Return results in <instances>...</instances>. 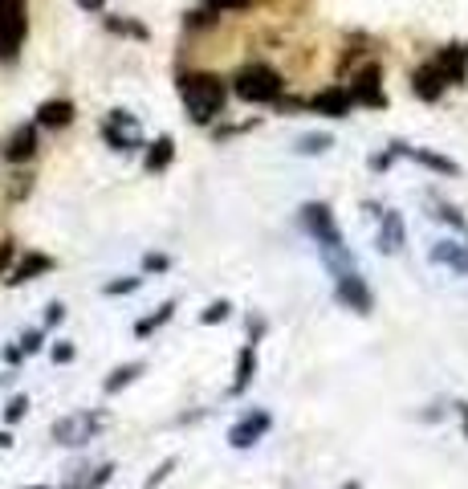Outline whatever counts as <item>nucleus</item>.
<instances>
[{
	"label": "nucleus",
	"instance_id": "obj_12",
	"mask_svg": "<svg viewBox=\"0 0 468 489\" xmlns=\"http://www.w3.org/2000/svg\"><path fill=\"white\" fill-rule=\"evenodd\" d=\"M37 123L41 126H69L74 123V102L66 98H49V102L37 106Z\"/></svg>",
	"mask_w": 468,
	"mask_h": 489
},
{
	"label": "nucleus",
	"instance_id": "obj_13",
	"mask_svg": "<svg viewBox=\"0 0 468 489\" xmlns=\"http://www.w3.org/2000/svg\"><path fill=\"white\" fill-rule=\"evenodd\" d=\"M464 58H468V49H460V45H448V49H444V53L436 58V69L444 74V82H448V86L464 77Z\"/></svg>",
	"mask_w": 468,
	"mask_h": 489
},
{
	"label": "nucleus",
	"instance_id": "obj_32",
	"mask_svg": "<svg viewBox=\"0 0 468 489\" xmlns=\"http://www.w3.org/2000/svg\"><path fill=\"white\" fill-rule=\"evenodd\" d=\"M456 416L464 420V436H468V403H456Z\"/></svg>",
	"mask_w": 468,
	"mask_h": 489
},
{
	"label": "nucleus",
	"instance_id": "obj_4",
	"mask_svg": "<svg viewBox=\"0 0 468 489\" xmlns=\"http://www.w3.org/2000/svg\"><path fill=\"white\" fill-rule=\"evenodd\" d=\"M98 428H102V416L98 412H74V416H66V420L53 424V441L66 444V449H77V444L94 441Z\"/></svg>",
	"mask_w": 468,
	"mask_h": 489
},
{
	"label": "nucleus",
	"instance_id": "obj_18",
	"mask_svg": "<svg viewBox=\"0 0 468 489\" xmlns=\"http://www.w3.org/2000/svg\"><path fill=\"white\" fill-rule=\"evenodd\" d=\"M432 257H436L440 265H452V269H460V273H464V269H468V253L460 249V245H452V240H444V245H440V249L432 253Z\"/></svg>",
	"mask_w": 468,
	"mask_h": 489
},
{
	"label": "nucleus",
	"instance_id": "obj_16",
	"mask_svg": "<svg viewBox=\"0 0 468 489\" xmlns=\"http://www.w3.org/2000/svg\"><path fill=\"white\" fill-rule=\"evenodd\" d=\"M143 371H147L143 363H126V367H118V371H115V375H110V379H106V384H102V392H106V395L123 392V387H126V384H134V379H139V375H143Z\"/></svg>",
	"mask_w": 468,
	"mask_h": 489
},
{
	"label": "nucleus",
	"instance_id": "obj_27",
	"mask_svg": "<svg viewBox=\"0 0 468 489\" xmlns=\"http://www.w3.org/2000/svg\"><path fill=\"white\" fill-rule=\"evenodd\" d=\"M20 351H25V355H37L41 351V330H29V335L20 338Z\"/></svg>",
	"mask_w": 468,
	"mask_h": 489
},
{
	"label": "nucleus",
	"instance_id": "obj_33",
	"mask_svg": "<svg viewBox=\"0 0 468 489\" xmlns=\"http://www.w3.org/2000/svg\"><path fill=\"white\" fill-rule=\"evenodd\" d=\"M82 9H102V0H77Z\"/></svg>",
	"mask_w": 468,
	"mask_h": 489
},
{
	"label": "nucleus",
	"instance_id": "obj_30",
	"mask_svg": "<svg viewBox=\"0 0 468 489\" xmlns=\"http://www.w3.org/2000/svg\"><path fill=\"white\" fill-rule=\"evenodd\" d=\"M212 9H249L253 0H208Z\"/></svg>",
	"mask_w": 468,
	"mask_h": 489
},
{
	"label": "nucleus",
	"instance_id": "obj_23",
	"mask_svg": "<svg viewBox=\"0 0 468 489\" xmlns=\"http://www.w3.org/2000/svg\"><path fill=\"white\" fill-rule=\"evenodd\" d=\"M229 310H232L229 302H212V306L200 314V322H204V326H212V322H224V318H229Z\"/></svg>",
	"mask_w": 468,
	"mask_h": 489
},
{
	"label": "nucleus",
	"instance_id": "obj_22",
	"mask_svg": "<svg viewBox=\"0 0 468 489\" xmlns=\"http://www.w3.org/2000/svg\"><path fill=\"white\" fill-rule=\"evenodd\" d=\"M175 465H180V460H175V457H167V460H163V465H159V469H155V473H151V477H147V481H143V489H159V485H163V481H167V473H172V469H175Z\"/></svg>",
	"mask_w": 468,
	"mask_h": 489
},
{
	"label": "nucleus",
	"instance_id": "obj_25",
	"mask_svg": "<svg viewBox=\"0 0 468 489\" xmlns=\"http://www.w3.org/2000/svg\"><path fill=\"white\" fill-rule=\"evenodd\" d=\"M25 412H29V400H25V395H12V400H9V408H4V420H9V424H17Z\"/></svg>",
	"mask_w": 468,
	"mask_h": 489
},
{
	"label": "nucleus",
	"instance_id": "obj_8",
	"mask_svg": "<svg viewBox=\"0 0 468 489\" xmlns=\"http://www.w3.org/2000/svg\"><path fill=\"white\" fill-rule=\"evenodd\" d=\"M351 106H354V94L351 90H343V86H330V90H322V94L314 98V110L318 115H330V118H346L351 115Z\"/></svg>",
	"mask_w": 468,
	"mask_h": 489
},
{
	"label": "nucleus",
	"instance_id": "obj_36",
	"mask_svg": "<svg viewBox=\"0 0 468 489\" xmlns=\"http://www.w3.org/2000/svg\"><path fill=\"white\" fill-rule=\"evenodd\" d=\"M66 489H74V485H66Z\"/></svg>",
	"mask_w": 468,
	"mask_h": 489
},
{
	"label": "nucleus",
	"instance_id": "obj_6",
	"mask_svg": "<svg viewBox=\"0 0 468 489\" xmlns=\"http://www.w3.org/2000/svg\"><path fill=\"white\" fill-rule=\"evenodd\" d=\"M269 428H273V416L261 412V408H253V412H245L229 428V444H232V449H253V444H257Z\"/></svg>",
	"mask_w": 468,
	"mask_h": 489
},
{
	"label": "nucleus",
	"instance_id": "obj_34",
	"mask_svg": "<svg viewBox=\"0 0 468 489\" xmlns=\"http://www.w3.org/2000/svg\"><path fill=\"white\" fill-rule=\"evenodd\" d=\"M0 449H12V436H9V432H0Z\"/></svg>",
	"mask_w": 468,
	"mask_h": 489
},
{
	"label": "nucleus",
	"instance_id": "obj_1",
	"mask_svg": "<svg viewBox=\"0 0 468 489\" xmlns=\"http://www.w3.org/2000/svg\"><path fill=\"white\" fill-rule=\"evenodd\" d=\"M224 82L216 74H183L180 77V98L188 106V115L196 123H212L220 115V106H224Z\"/></svg>",
	"mask_w": 468,
	"mask_h": 489
},
{
	"label": "nucleus",
	"instance_id": "obj_31",
	"mask_svg": "<svg viewBox=\"0 0 468 489\" xmlns=\"http://www.w3.org/2000/svg\"><path fill=\"white\" fill-rule=\"evenodd\" d=\"M9 261H12V240H4V245H0V273L9 269Z\"/></svg>",
	"mask_w": 468,
	"mask_h": 489
},
{
	"label": "nucleus",
	"instance_id": "obj_20",
	"mask_svg": "<svg viewBox=\"0 0 468 489\" xmlns=\"http://www.w3.org/2000/svg\"><path fill=\"white\" fill-rule=\"evenodd\" d=\"M143 286V278H126V281H106L102 294L106 297H118V294H134V289Z\"/></svg>",
	"mask_w": 468,
	"mask_h": 489
},
{
	"label": "nucleus",
	"instance_id": "obj_10",
	"mask_svg": "<svg viewBox=\"0 0 468 489\" xmlns=\"http://www.w3.org/2000/svg\"><path fill=\"white\" fill-rule=\"evenodd\" d=\"M33 151H37V134H33V126H17V131L4 139V159L9 163L29 159Z\"/></svg>",
	"mask_w": 468,
	"mask_h": 489
},
{
	"label": "nucleus",
	"instance_id": "obj_14",
	"mask_svg": "<svg viewBox=\"0 0 468 489\" xmlns=\"http://www.w3.org/2000/svg\"><path fill=\"white\" fill-rule=\"evenodd\" d=\"M379 249L383 253H399L403 249V216H399V212H387V216H383Z\"/></svg>",
	"mask_w": 468,
	"mask_h": 489
},
{
	"label": "nucleus",
	"instance_id": "obj_26",
	"mask_svg": "<svg viewBox=\"0 0 468 489\" xmlns=\"http://www.w3.org/2000/svg\"><path fill=\"white\" fill-rule=\"evenodd\" d=\"M167 265H172V261L163 257V253H147V257H143V269H147V273H151V269H155V273H163Z\"/></svg>",
	"mask_w": 468,
	"mask_h": 489
},
{
	"label": "nucleus",
	"instance_id": "obj_19",
	"mask_svg": "<svg viewBox=\"0 0 468 489\" xmlns=\"http://www.w3.org/2000/svg\"><path fill=\"white\" fill-rule=\"evenodd\" d=\"M172 314H175V302H163V306H159V314L143 318V322L134 326V335H139V338H147V335H151V330H159V326H167V322H172Z\"/></svg>",
	"mask_w": 468,
	"mask_h": 489
},
{
	"label": "nucleus",
	"instance_id": "obj_17",
	"mask_svg": "<svg viewBox=\"0 0 468 489\" xmlns=\"http://www.w3.org/2000/svg\"><path fill=\"white\" fill-rule=\"evenodd\" d=\"M172 155H175V143L167 139V134H163L159 143H155L151 151H147V172H163V167L172 163Z\"/></svg>",
	"mask_w": 468,
	"mask_h": 489
},
{
	"label": "nucleus",
	"instance_id": "obj_35",
	"mask_svg": "<svg viewBox=\"0 0 468 489\" xmlns=\"http://www.w3.org/2000/svg\"><path fill=\"white\" fill-rule=\"evenodd\" d=\"M343 489H359V481H351V485H343Z\"/></svg>",
	"mask_w": 468,
	"mask_h": 489
},
{
	"label": "nucleus",
	"instance_id": "obj_2",
	"mask_svg": "<svg viewBox=\"0 0 468 489\" xmlns=\"http://www.w3.org/2000/svg\"><path fill=\"white\" fill-rule=\"evenodd\" d=\"M237 94L245 102H273L281 94V74L269 66H245L237 74Z\"/></svg>",
	"mask_w": 468,
	"mask_h": 489
},
{
	"label": "nucleus",
	"instance_id": "obj_21",
	"mask_svg": "<svg viewBox=\"0 0 468 489\" xmlns=\"http://www.w3.org/2000/svg\"><path fill=\"white\" fill-rule=\"evenodd\" d=\"M326 147H330V134H306L297 151H302V155H322Z\"/></svg>",
	"mask_w": 468,
	"mask_h": 489
},
{
	"label": "nucleus",
	"instance_id": "obj_24",
	"mask_svg": "<svg viewBox=\"0 0 468 489\" xmlns=\"http://www.w3.org/2000/svg\"><path fill=\"white\" fill-rule=\"evenodd\" d=\"M110 477H115V465H98V469H94V477H86V481H82V489H102Z\"/></svg>",
	"mask_w": 468,
	"mask_h": 489
},
{
	"label": "nucleus",
	"instance_id": "obj_7",
	"mask_svg": "<svg viewBox=\"0 0 468 489\" xmlns=\"http://www.w3.org/2000/svg\"><path fill=\"white\" fill-rule=\"evenodd\" d=\"M351 94H354V102H359V106H383V74H379V66L359 69Z\"/></svg>",
	"mask_w": 468,
	"mask_h": 489
},
{
	"label": "nucleus",
	"instance_id": "obj_28",
	"mask_svg": "<svg viewBox=\"0 0 468 489\" xmlns=\"http://www.w3.org/2000/svg\"><path fill=\"white\" fill-rule=\"evenodd\" d=\"M53 363H74V346H69V343L53 346Z\"/></svg>",
	"mask_w": 468,
	"mask_h": 489
},
{
	"label": "nucleus",
	"instance_id": "obj_11",
	"mask_svg": "<svg viewBox=\"0 0 468 489\" xmlns=\"http://www.w3.org/2000/svg\"><path fill=\"white\" fill-rule=\"evenodd\" d=\"M53 269V257H45V253H25V257L17 261V269H12L9 286H20V281H33L41 278V273H49Z\"/></svg>",
	"mask_w": 468,
	"mask_h": 489
},
{
	"label": "nucleus",
	"instance_id": "obj_3",
	"mask_svg": "<svg viewBox=\"0 0 468 489\" xmlns=\"http://www.w3.org/2000/svg\"><path fill=\"white\" fill-rule=\"evenodd\" d=\"M25 41V0H0V61L17 58Z\"/></svg>",
	"mask_w": 468,
	"mask_h": 489
},
{
	"label": "nucleus",
	"instance_id": "obj_9",
	"mask_svg": "<svg viewBox=\"0 0 468 489\" xmlns=\"http://www.w3.org/2000/svg\"><path fill=\"white\" fill-rule=\"evenodd\" d=\"M444 86H448V82H444V74L436 69V61L424 66V69H416V77H411V90H416L424 102H436V98L444 94Z\"/></svg>",
	"mask_w": 468,
	"mask_h": 489
},
{
	"label": "nucleus",
	"instance_id": "obj_5",
	"mask_svg": "<svg viewBox=\"0 0 468 489\" xmlns=\"http://www.w3.org/2000/svg\"><path fill=\"white\" fill-rule=\"evenodd\" d=\"M335 297L343 302V306H351L354 314H371V306H375V297H371V289H367V281L359 278V269L338 273L335 278Z\"/></svg>",
	"mask_w": 468,
	"mask_h": 489
},
{
	"label": "nucleus",
	"instance_id": "obj_15",
	"mask_svg": "<svg viewBox=\"0 0 468 489\" xmlns=\"http://www.w3.org/2000/svg\"><path fill=\"white\" fill-rule=\"evenodd\" d=\"M253 371H257V351H253V346H245V351L237 355V379H232V395H240L245 387H249Z\"/></svg>",
	"mask_w": 468,
	"mask_h": 489
},
{
	"label": "nucleus",
	"instance_id": "obj_29",
	"mask_svg": "<svg viewBox=\"0 0 468 489\" xmlns=\"http://www.w3.org/2000/svg\"><path fill=\"white\" fill-rule=\"evenodd\" d=\"M61 318H66V306L61 302H49V314H45V326H58Z\"/></svg>",
	"mask_w": 468,
	"mask_h": 489
}]
</instances>
